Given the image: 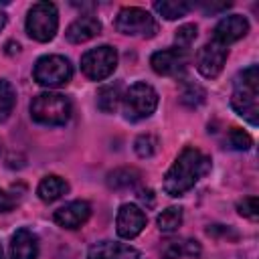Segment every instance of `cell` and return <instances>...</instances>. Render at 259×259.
<instances>
[{
  "mask_svg": "<svg viewBox=\"0 0 259 259\" xmlns=\"http://www.w3.org/2000/svg\"><path fill=\"white\" fill-rule=\"evenodd\" d=\"M210 170V158L204 156L198 148L186 146L168 168L162 188L168 196H182L186 194L206 172Z\"/></svg>",
  "mask_w": 259,
  "mask_h": 259,
  "instance_id": "6da1fadb",
  "label": "cell"
},
{
  "mask_svg": "<svg viewBox=\"0 0 259 259\" xmlns=\"http://www.w3.org/2000/svg\"><path fill=\"white\" fill-rule=\"evenodd\" d=\"M231 107L247 119L251 125L259 121V69L249 65L235 77V89L231 95Z\"/></svg>",
  "mask_w": 259,
  "mask_h": 259,
  "instance_id": "7a4b0ae2",
  "label": "cell"
},
{
  "mask_svg": "<svg viewBox=\"0 0 259 259\" xmlns=\"http://www.w3.org/2000/svg\"><path fill=\"white\" fill-rule=\"evenodd\" d=\"M71 99L57 91L38 93L30 101V117L42 125H65L71 119Z\"/></svg>",
  "mask_w": 259,
  "mask_h": 259,
  "instance_id": "3957f363",
  "label": "cell"
},
{
  "mask_svg": "<svg viewBox=\"0 0 259 259\" xmlns=\"http://www.w3.org/2000/svg\"><path fill=\"white\" fill-rule=\"evenodd\" d=\"M32 77L38 85L49 89L65 87L73 77V65L63 55H45L34 63Z\"/></svg>",
  "mask_w": 259,
  "mask_h": 259,
  "instance_id": "277c9868",
  "label": "cell"
},
{
  "mask_svg": "<svg viewBox=\"0 0 259 259\" xmlns=\"http://www.w3.org/2000/svg\"><path fill=\"white\" fill-rule=\"evenodd\" d=\"M59 28V12L53 2H36L26 14V32L38 42H49L55 38Z\"/></svg>",
  "mask_w": 259,
  "mask_h": 259,
  "instance_id": "5b68a950",
  "label": "cell"
},
{
  "mask_svg": "<svg viewBox=\"0 0 259 259\" xmlns=\"http://www.w3.org/2000/svg\"><path fill=\"white\" fill-rule=\"evenodd\" d=\"M121 101H123L125 117L130 121H140V119L150 117L156 111V107H158V93H156V89L150 83L138 81V83H134L125 91Z\"/></svg>",
  "mask_w": 259,
  "mask_h": 259,
  "instance_id": "8992f818",
  "label": "cell"
},
{
  "mask_svg": "<svg viewBox=\"0 0 259 259\" xmlns=\"http://www.w3.org/2000/svg\"><path fill=\"white\" fill-rule=\"evenodd\" d=\"M115 28L117 32L130 36H154L158 32V22L148 10L138 6H125L115 16Z\"/></svg>",
  "mask_w": 259,
  "mask_h": 259,
  "instance_id": "52a82bcc",
  "label": "cell"
},
{
  "mask_svg": "<svg viewBox=\"0 0 259 259\" xmlns=\"http://www.w3.org/2000/svg\"><path fill=\"white\" fill-rule=\"evenodd\" d=\"M117 67V51L109 45H101L95 49H89L81 57V71L91 81H103L107 79Z\"/></svg>",
  "mask_w": 259,
  "mask_h": 259,
  "instance_id": "ba28073f",
  "label": "cell"
},
{
  "mask_svg": "<svg viewBox=\"0 0 259 259\" xmlns=\"http://www.w3.org/2000/svg\"><path fill=\"white\" fill-rule=\"evenodd\" d=\"M227 57H229V51L225 45L217 42V40H210L206 45H202V49H198L196 53V69L202 77L206 79H217L227 63Z\"/></svg>",
  "mask_w": 259,
  "mask_h": 259,
  "instance_id": "9c48e42d",
  "label": "cell"
},
{
  "mask_svg": "<svg viewBox=\"0 0 259 259\" xmlns=\"http://www.w3.org/2000/svg\"><path fill=\"white\" fill-rule=\"evenodd\" d=\"M150 65L158 75L164 77H180L186 67H188V53L182 49H164V51H156L150 57Z\"/></svg>",
  "mask_w": 259,
  "mask_h": 259,
  "instance_id": "30bf717a",
  "label": "cell"
},
{
  "mask_svg": "<svg viewBox=\"0 0 259 259\" xmlns=\"http://www.w3.org/2000/svg\"><path fill=\"white\" fill-rule=\"evenodd\" d=\"M146 223H148V219H146V212L140 208V206H136V204H132V202H125V204H121L119 206V210H117V217H115V231H117V235L121 237V239H134V237H138L144 229H146Z\"/></svg>",
  "mask_w": 259,
  "mask_h": 259,
  "instance_id": "8fae6325",
  "label": "cell"
},
{
  "mask_svg": "<svg viewBox=\"0 0 259 259\" xmlns=\"http://www.w3.org/2000/svg\"><path fill=\"white\" fill-rule=\"evenodd\" d=\"M89 217H91V204L87 200H71L65 206L57 208L53 214L55 223L63 229H79L89 221Z\"/></svg>",
  "mask_w": 259,
  "mask_h": 259,
  "instance_id": "7c38bea8",
  "label": "cell"
},
{
  "mask_svg": "<svg viewBox=\"0 0 259 259\" xmlns=\"http://www.w3.org/2000/svg\"><path fill=\"white\" fill-rule=\"evenodd\" d=\"M247 32H249L247 18L241 16V14H229V16H225V18H221L217 22V26H214V38L212 40H217V42H221V45L227 47V45L243 38Z\"/></svg>",
  "mask_w": 259,
  "mask_h": 259,
  "instance_id": "4fadbf2b",
  "label": "cell"
},
{
  "mask_svg": "<svg viewBox=\"0 0 259 259\" xmlns=\"http://www.w3.org/2000/svg\"><path fill=\"white\" fill-rule=\"evenodd\" d=\"M140 251L125 243L115 241H99L93 243L87 251V259H138Z\"/></svg>",
  "mask_w": 259,
  "mask_h": 259,
  "instance_id": "5bb4252c",
  "label": "cell"
},
{
  "mask_svg": "<svg viewBox=\"0 0 259 259\" xmlns=\"http://www.w3.org/2000/svg\"><path fill=\"white\" fill-rule=\"evenodd\" d=\"M97 34H101V22H99L95 16H91V14L79 16V18L73 20V22L67 26V30H65L67 40L73 42V45L87 42V40H91V38L97 36Z\"/></svg>",
  "mask_w": 259,
  "mask_h": 259,
  "instance_id": "9a60e30c",
  "label": "cell"
},
{
  "mask_svg": "<svg viewBox=\"0 0 259 259\" xmlns=\"http://www.w3.org/2000/svg\"><path fill=\"white\" fill-rule=\"evenodd\" d=\"M10 257L12 259H38V237L22 227L10 239Z\"/></svg>",
  "mask_w": 259,
  "mask_h": 259,
  "instance_id": "2e32d148",
  "label": "cell"
},
{
  "mask_svg": "<svg viewBox=\"0 0 259 259\" xmlns=\"http://www.w3.org/2000/svg\"><path fill=\"white\" fill-rule=\"evenodd\" d=\"M162 259H180V257H198L200 243L194 239H172L162 245Z\"/></svg>",
  "mask_w": 259,
  "mask_h": 259,
  "instance_id": "e0dca14e",
  "label": "cell"
},
{
  "mask_svg": "<svg viewBox=\"0 0 259 259\" xmlns=\"http://www.w3.org/2000/svg\"><path fill=\"white\" fill-rule=\"evenodd\" d=\"M67 192H69V184L65 182V178H61L57 174L45 176L38 182V188H36V194H38V198L42 202H55V200H59Z\"/></svg>",
  "mask_w": 259,
  "mask_h": 259,
  "instance_id": "ac0fdd59",
  "label": "cell"
},
{
  "mask_svg": "<svg viewBox=\"0 0 259 259\" xmlns=\"http://www.w3.org/2000/svg\"><path fill=\"white\" fill-rule=\"evenodd\" d=\"M142 174L138 168L132 166H123V168H115L113 172L107 174V186L113 190H121V188H132L140 182Z\"/></svg>",
  "mask_w": 259,
  "mask_h": 259,
  "instance_id": "d6986e66",
  "label": "cell"
},
{
  "mask_svg": "<svg viewBox=\"0 0 259 259\" xmlns=\"http://www.w3.org/2000/svg\"><path fill=\"white\" fill-rule=\"evenodd\" d=\"M121 85L119 83H109V85H103L99 91H97V107L103 111V113H113L119 103H121Z\"/></svg>",
  "mask_w": 259,
  "mask_h": 259,
  "instance_id": "ffe728a7",
  "label": "cell"
},
{
  "mask_svg": "<svg viewBox=\"0 0 259 259\" xmlns=\"http://www.w3.org/2000/svg\"><path fill=\"white\" fill-rule=\"evenodd\" d=\"M192 4L190 2H184V0H158L154 2V10L164 16L166 20H176V18H182L190 12Z\"/></svg>",
  "mask_w": 259,
  "mask_h": 259,
  "instance_id": "44dd1931",
  "label": "cell"
},
{
  "mask_svg": "<svg viewBox=\"0 0 259 259\" xmlns=\"http://www.w3.org/2000/svg\"><path fill=\"white\" fill-rule=\"evenodd\" d=\"M182 219H184V212L180 206H168L166 210H162L156 219V225L162 233H174L178 231V227L182 225Z\"/></svg>",
  "mask_w": 259,
  "mask_h": 259,
  "instance_id": "7402d4cb",
  "label": "cell"
},
{
  "mask_svg": "<svg viewBox=\"0 0 259 259\" xmlns=\"http://www.w3.org/2000/svg\"><path fill=\"white\" fill-rule=\"evenodd\" d=\"M206 99V91L198 85V83H184L182 91H180V101L186 107H198L202 105Z\"/></svg>",
  "mask_w": 259,
  "mask_h": 259,
  "instance_id": "603a6c76",
  "label": "cell"
},
{
  "mask_svg": "<svg viewBox=\"0 0 259 259\" xmlns=\"http://www.w3.org/2000/svg\"><path fill=\"white\" fill-rule=\"evenodd\" d=\"M14 103H16L14 87L6 79H0V121L8 119V115L14 109Z\"/></svg>",
  "mask_w": 259,
  "mask_h": 259,
  "instance_id": "cb8c5ba5",
  "label": "cell"
},
{
  "mask_svg": "<svg viewBox=\"0 0 259 259\" xmlns=\"http://www.w3.org/2000/svg\"><path fill=\"white\" fill-rule=\"evenodd\" d=\"M134 150H136V154H138L140 158H150V156H154L156 150H158V138L152 136V134H142V136L136 138Z\"/></svg>",
  "mask_w": 259,
  "mask_h": 259,
  "instance_id": "d4e9b609",
  "label": "cell"
},
{
  "mask_svg": "<svg viewBox=\"0 0 259 259\" xmlns=\"http://www.w3.org/2000/svg\"><path fill=\"white\" fill-rule=\"evenodd\" d=\"M196 24H182V26H178V30L174 32V42H176V49H182V51H186L192 42H194V38H196Z\"/></svg>",
  "mask_w": 259,
  "mask_h": 259,
  "instance_id": "484cf974",
  "label": "cell"
},
{
  "mask_svg": "<svg viewBox=\"0 0 259 259\" xmlns=\"http://www.w3.org/2000/svg\"><path fill=\"white\" fill-rule=\"evenodd\" d=\"M227 140H229V146H231L233 150H239V152H245V150H249V148L253 146L251 136H249L247 132H243L241 127H231Z\"/></svg>",
  "mask_w": 259,
  "mask_h": 259,
  "instance_id": "4316f807",
  "label": "cell"
},
{
  "mask_svg": "<svg viewBox=\"0 0 259 259\" xmlns=\"http://www.w3.org/2000/svg\"><path fill=\"white\" fill-rule=\"evenodd\" d=\"M237 210H239L241 217H245L249 221H257L259 219V200H257V196H245L243 200H239Z\"/></svg>",
  "mask_w": 259,
  "mask_h": 259,
  "instance_id": "83f0119b",
  "label": "cell"
},
{
  "mask_svg": "<svg viewBox=\"0 0 259 259\" xmlns=\"http://www.w3.org/2000/svg\"><path fill=\"white\" fill-rule=\"evenodd\" d=\"M229 6H231V2H219V4H217V2H210V4H208V2H202V4H200V8H202L206 14H214V12L227 10Z\"/></svg>",
  "mask_w": 259,
  "mask_h": 259,
  "instance_id": "f1b7e54d",
  "label": "cell"
},
{
  "mask_svg": "<svg viewBox=\"0 0 259 259\" xmlns=\"http://www.w3.org/2000/svg\"><path fill=\"white\" fill-rule=\"evenodd\" d=\"M14 204H16V200H14L8 192H4V190L0 188V212H8V210H12Z\"/></svg>",
  "mask_w": 259,
  "mask_h": 259,
  "instance_id": "f546056e",
  "label": "cell"
},
{
  "mask_svg": "<svg viewBox=\"0 0 259 259\" xmlns=\"http://www.w3.org/2000/svg\"><path fill=\"white\" fill-rule=\"evenodd\" d=\"M138 198H140V202L142 204H146V208H152L154 206V192L148 188V190H140V194H138Z\"/></svg>",
  "mask_w": 259,
  "mask_h": 259,
  "instance_id": "4dcf8cb0",
  "label": "cell"
},
{
  "mask_svg": "<svg viewBox=\"0 0 259 259\" xmlns=\"http://www.w3.org/2000/svg\"><path fill=\"white\" fill-rule=\"evenodd\" d=\"M6 20H8V16H6V12H4V8L0 6V30L6 26Z\"/></svg>",
  "mask_w": 259,
  "mask_h": 259,
  "instance_id": "1f68e13d",
  "label": "cell"
},
{
  "mask_svg": "<svg viewBox=\"0 0 259 259\" xmlns=\"http://www.w3.org/2000/svg\"><path fill=\"white\" fill-rule=\"evenodd\" d=\"M6 47H8V53H14V51L18 53V49H20V45H18V42H8Z\"/></svg>",
  "mask_w": 259,
  "mask_h": 259,
  "instance_id": "d6a6232c",
  "label": "cell"
},
{
  "mask_svg": "<svg viewBox=\"0 0 259 259\" xmlns=\"http://www.w3.org/2000/svg\"><path fill=\"white\" fill-rule=\"evenodd\" d=\"M0 259H4V251H2V245H0Z\"/></svg>",
  "mask_w": 259,
  "mask_h": 259,
  "instance_id": "836d02e7",
  "label": "cell"
}]
</instances>
